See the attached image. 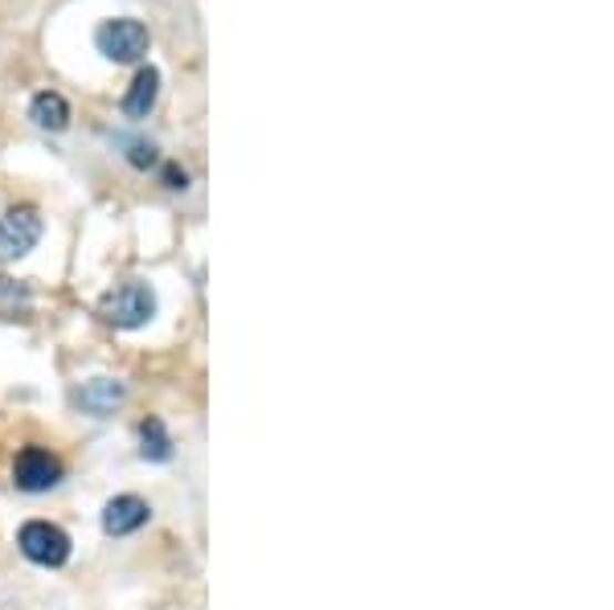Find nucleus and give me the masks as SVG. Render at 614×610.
Returning <instances> with one entry per match:
<instances>
[{
	"label": "nucleus",
	"mask_w": 614,
	"mask_h": 610,
	"mask_svg": "<svg viewBox=\"0 0 614 610\" xmlns=\"http://www.w3.org/2000/svg\"><path fill=\"white\" fill-rule=\"evenodd\" d=\"M99 316L115 328H140L156 316V296H152V287L147 283H123L103 296Z\"/></svg>",
	"instance_id": "1"
},
{
	"label": "nucleus",
	"mask_w": 614,
	"mask_h": 610,
	"mask_svg": "<svg viewBox=\"0 0 614 610\" xmlns=\"http://www.w3.org/2000/svg\"><path fill=\"white\" fill-rule=\"evenodd\" d=\"M41 238V217L29 205H17L0 217V258H25Z\"/></svg>",
	"instance_id": "4"
},
{
	"label": "nucleus",
	"mask_w": 614,
	"mask_h": 610,
	"mask_svg": "<svg viewBox=\"0 0 614 610\" xmlns=\"http://www.w3.org/2000/svg\"><path fill=\"white\" fill-rule=\"evenodd\" d=\"M123 397H127V390H123L120 381L99 378L79 390V406L86 414H94V418H103V414H115V406H123Z\"/></svg>",
	"instance_id": "8"
},
{
	"label": "nucleus",
	"mask_w": 614,
	"mask_h": 610,
	"mask_svg": "<svg viewBox=\"0 0 614 610\" xmlns=\"http://www.w3.org/2000/svg\"><path fill=\"white\" fill-rule=\"evenodd\" d=\"M156 95H161V70L156 66H140V74L132 79L127 95H123V111L132 120H144L147 111L156 107Z\"/></svg>",
	"instance_id": "7"
},
{
	"label": "nucleus",
	"mask_w": 614,
	"mask_h": 610,
	"mask_svg": "<svg viewBox=\"0 0 614 610\" xmlns=\"http://www.w3.org/2000/svg\"><path fill=\"white\" fill-rule=\"evenodd\" d=\"M99 50L111 58V62H140L147 54V29L135 21V17H115V21H103L99 33Z\"/></svg>",
	"instance_id": "2"
},
{
	"label": "nucleus",
	"mask_w": 614,
	"mask_h": 610,
	"mask_svg": "<svg viewBox=\"0 0 614 610\" xmlns=\"http://www.w3.org/2000/svg\"><path fill=\"white\" fill-rule=\"evenodd\" d=\"M29 115H33V123L45 127V132H66L70 103L58 95V91H41V95H33V103H29Z\"/></svg>",
	"instance_id": "9"
},
{
	"label": "nucleus",
	"mask_w": 614,
	"mask_h": 610,
	"mask_svg": "<svg viewBox=\"0 0 614 610\" xmlns=\"http://www.w3.org/2000/svg\"><path fill=\"white\" fill-rule=\"evenodd\" d=\"M164 180H168V189H185V168H176V164H168V168H164Z\"/></svg>",
	"instance_id": "11"
},
{
	"label": "nucleus",
	"mask_w": 614,
	"mask_h": 610,
	"mask_svg": "<svg viewBox=\"0 0 614 610\" xmlns=\"http://www.w3.org/2000/svg\"><path fill=\"white\" fill-rule=\"evenodd\" d=\"M147 525V504L140 496H115L103 504V533L108 537H127V533Z\"/></svg>",
	"instance_id": "6"
},
{
	"label": "nucleus",
	"mask_w": 614,
	"mask_h": 610,
	"mask_svg": "<svg viewBox=\"0 0 614 610\" xmlns=\"http://www.w3.org/2000/svg\"><path fill=\"white\" fill-rule=\"evenodd\" d=\"M140 455L152 463H168L173 459V438H168V431H164V422L161 418H147L144 426H140Z\"/></svg>",
	"instance_id": "10"
},
{
	"label": "nucleus",
	"mask_w": 614,
	"mask_h": 610,
	"mask_svg": "<svg viewBox=\"0 0 614 610\" xmlns=\"http://www.w3.org/2000/svg\"><path fill=\"white\" fill-rule=\"evenodd\" d=\"M13 479L21 492H50L62 479V463L41 447H25L13 463Z\"/></svg>",
	"instance_id": "5"
},
{
	"label": "nucleus",
	"mask_w": 614,
	"mask_h": 610,
	"mask_svg": "<svg viewBox=\"0 0 614 610\" xmlns=\"http://www.w3.org/2000/svg\"><path fill=\"white\" fill-rule=\"evenodd\" d=\"M17 545L38 566H62L70 557V537L58 525H50V520H29V525H21Z\"/></svg>",
	"instance_id": "3"
}]
</instances>
